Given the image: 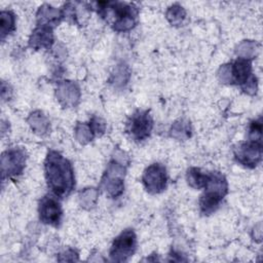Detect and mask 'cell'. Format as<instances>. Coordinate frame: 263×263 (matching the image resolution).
Returning a JSON list of instances; mask_svg holds the SVG:
<instances>
[{"label": "cell", "mask_w": 263, "mask_h": 263, "mask_svg": "<svg viewBox=\"0 0 263 263\" xmlns=\"http://www.w3.org/2000/svg\"><path fill=\"white\" fill-rule=\"evenodd\" d=\"M48 187L55 196L66 197L73 190L74 172L70 161L57 151L48 152L44 162Z\"/></svg>", "instance_id": "cell-1"}, {"label": "cell", "mask_w": 263, "mask_h": 263, "mask_svg": "<svg viewBox=\"0 0 263 263\" xmlns=\"http://www.w3.org/2000/svg\"><path fill=\"white\" fill-rule=\"evenodd\" d=\"M204 189V193L199 199V206L202 214L210 215L218 209L221 200L227 193L225 177L219 172L209 173Z\"/></svg>", "instance_id": "cell-2"}, {"label": "cell", "mask_w": 263, "mask_h": 263, "mask_svg": "<svg viewBox=\"0 0 263 263\" xmlns=\"http://www.w3.org/2000/svg\"><path fill=\"white\" fill-rule=\"evenodd\" d=\"M137 237L132 229H126L121 232L113 241L110 257L113 261H126L136 251Z\"/></svg>", "instance_id": "cell-3"}, {"label": "cell", "mask_w": 263, "mask_h": 263, "mask_svg": "<svg viewBox=\"0 0 263 263\" xmlns=\"http://www.w3.org/2000/svg\"><path fill=\"white\" fill-rule=\"evenodd\" d=\"M108 7L113 11L115 15L114 30L118 32L128 31L136 25L137 8L133 4L121 2H107Z\"/></svg>", "instance_id": "cell-4"}, {"label": "cell", "mask_w": 263, "mask_h": 263, "mask_svg": "<svg viewBox=\"0 0 263 263\" xmlns=\"http://www.w3.org/2000/svg\"><path fill=\"white\" fill-rule=\"evenodd\" d=\"M125 168L121 162L112 160L102 179V186L112 197L119 196L123 191V177Z\"/></svg>", "instance_id": "cell-5"}, {"label": "cell", "mask_w": 263, "mask_h": 263, "mask_svg": "<svg viewBox=\"0 0 263 263\" xmlns=\"http://www.w3.org/2000/svg\"><path fill=\"white\" fill-rule=\"evenodd\" d=\"M2 177H14L20 175L26 164V153L21 148H11L5 151L1 157Z\"/></svg>", "instance_id": "cell-6"}, {"label": "cell", "mask_w": 263, "mask_h": 263, "mask_svg": "<svg viewBox=\"0 0 263 263\" xmlns=\"http://www.w3.org/2000/svg\"><path fill=\"white\" fill-rule=\"evenodd\" d=\"M153 120L148 111H137L127 122V133L136 141L147 139L152 130Z\"/></svg>", "instance_id": "cell-7"}, {"label": "cell", "mask_w": 263, "mask_h": 263, "mask_svg": "<svg viewBox=\"0 0 263 263\" xmlns=\"http://www.w3.org/2000/svg\"><path fill=\"white\" fill-rule=\"evenodd\" d=\"M166 171L159 163H153L148 166L143 175V183L149 193L156 194L163 191L166 187Z\"/></svg>", "instance_id": "cell-8"}, {"label": "cell", "mask_w": 263, "mask_h": 263, "mask_svg": "<svg viewBox=\"0 0 263 263\" xmlns=\"http://www.w3.org/2000/svg\"><path fill=\"white\" fill-rule=\"evenodd\" d=\"M234 156L238 162L247 166H256L261 160L262 145L259 142L240 143L234 148Z\"/></svg>", "instance_id": "cell-9"}, {"label": "cell", "mask_w": 263, "mask_h": 263, "mask_svg": "<svg viewBox=\"0 0 263 263\" xmlns=\"http://www.w3.org/2000/svg\"><path fill=\"white\" fill-rule=\"evenodd\" d=\"M62 208L55 197L44 196L39 203L40 220L48 225L58 226L62 219Z\"/></svg>", "instance_id": "cell-10"}, {"label": "cell", "mask_w": 263, "mask_h": 263, "mask_svg": "<svg viewBox=\"0 0 263 263\" xmlns=\"http://www.w3.org/2000/svg\"><path fill=\"white\" fill-rule=\"evenodd\" d=\"M53 43L52 29L49 26L38 25V27L32 33L29 44L32 48H49Z\"/></svg>", "instance_id": "cell-11"}, {"label": "cell", "mask_w": 263, "mask_h": 263, "mask_svg": "<svg viewBox=\"0 0 263 263\" xmlns=\"http://www.w3.org/2000/svg\"><path fill=\"white\" fill-rule=\"evenodd\" d=\"M63 17V10H59L49 5H43L37 12V20L39 25L51 27V25L58 24Z\"/></svg>", "instance_id": "cell-12"}, {"label": "cell", "mask_w": 263, "mask_h": 263, "mask_svg": "<svg viewBox=\"0 0 263 263\" xmlns=\"http://www.w3.org/2000/svg\"><path fill=\"white\" fill-rule=\"evenodd\" d=\"M58 97L64 105H74L75 102L79 99V88L76 84L65 81L59 86Z\"/></svg>", "instance_id": "cell-13"}, {"label": "cell", "mask_w": 263, "mask_h": 263, "mask_svg": "<svg viewBox=\"0 0 263 263\" xmlns=\"http://www.w3.org/2000/svg\"><path fill=\"white\" fill-rule=\"evenodd\" d=\"M209 173H202L199 168L192 167L187 173V182L188 184L195 188V189H201L204 188L206 181H208Z\"/></svg>", "instance_id": "cell-14"}, {"label": "cell", "mask_w": 263, "mask_h": 263, "mask_svg": "<svg viewBox=\"0 0 263 263\" xmlns=\"http://www.w3.org/2000/svg\"><path fill=\"white\" fill-rule=\"evenodd\" d=\"M0 32L1 39L3 40L8 34H10L15 28V17L11 11H2L0 14Z\"/></svg>", "instance_id": "cell-15"}, {"label": "cell", "mask_w": 263, "mask_h": 263, "mask_svg": "<svg viewBox=\"0 0 263 263\" xmlns=\"http://www.w3.org/2000/svg\"><path fill=\"white\" fill-rule=\"evenodd\" d=\"M30 124L32 128L36 130V133L43 134L48 128V120L41 112H35L30 116Z\"/></svg>", "instance_id": "cell-16"}, {"label": "cell", "mask_w": 263, "mask_h": 263, "mask_svg": "<svg viewBox=\"0 0 263 263\" xmlns=\"http://www.w3.org/2000/svg\"><path fill=\"white\" fill-rule=\"evenodd\" d=\"M166 17L173 25H180L185 18V10L180 5H173L166 12Z\"/></svg>", "instance_id": "cell-17"}, {"label": "cell", "mask_w": 263, "mask_h": 263, "mask_svg": "<svg viewBox=\"0 0 263 263\" xmlns=\"http://www.w3.org/2000/svg\"><path fill=\"white\" fill-rule=\"evenodd\" d=\"M93 135H95V132L90 124L86 125L82 123V124H78V126L76 127V136L78 141L81 143H87L92 139Z\"/></svg>", "instance_id": "cell-18"}, {"label": "cell", "mask_w": 263, "mask_h": 263, "mask_svg": "<svg viewBox=\"0 0 263 263\" xmlns=\"http://www.w3.org/2000/svg\"><path fill=\"white\" fill-rule=\"evenodd\" d=\"M261 136H262V122H261V118H260L251 123L250 132H249V139L251 142L261 143Z\"/></svg>", "instance_id": "cell-19"}]
</instances>
